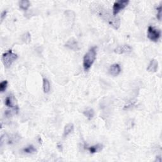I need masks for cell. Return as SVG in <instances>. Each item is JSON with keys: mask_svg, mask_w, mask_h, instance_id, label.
Wrapping results in <instances>:
<instances>
[{"mask_svg": "<svg viewBox=\"0 0 162 162\" xmlns=\"http://www.w3.org/2000/svg\"><path fill=\"white\" fill-rule=\"evenodd\" d=\"M97 55V47L93 46L90 49L83 58V67L85 71H88L94 63Z\"/></svg>", "mask_w": 162, "mask_h": 162, "instance_id": "obj_2", "label": "cell"}, {"mask_svg": "<svg viewBox=\"0 0 162 162\" xmlns=\"http://www.w3.org/2000/svg\"><path fill=\"white\" fill-rule=\"evenodd\" d=\"M94 10L101 18L105 20L113 29L117 30L121 26V20L120 18L114 16L109 12L107 10L103 7H96Z\"/></svg>", "mask_w": 162, "mask_h": 162, "instance_id": "obj_1", "label": "cell"}, {"mask_svg": "<svg viewBox=\"0 0 162 162\" xmlns=\"http://www.w3.org/2000/svg\"><path fill=\"white\" fill-rule=\"evenodd\" d=\"M83 113L89 120H91L94 116V111L92 109H88L86 110L85 111H84Z\"/></svg>", "mask_w": 162, "mask_h": 162, "instance_id": "obj_15", "label": "cell"}, {"mask_svg": "<svg viewBox=\"0 0 162 162\" xmlns=\"http://www.w3.org/2000/svg\"><path fill=\"white\" fill-rule=\"evenodd\" d=\"M129 3V1L128 0H121L115 2L113 6V15L116 16L120 11L127 7Z\"/></svg>", "mask_w": 162, "mask_h": 162, "instance_id": "obj_5", "label": "cell"}, {"mask_svg": "<svg viewBox=\"0 0 162 162\" xmlns=\"http://www.w3.org/2000/svg\"><path fill=\"white\" fill-rule=\"evenodd\" d=\"M103 148V146L101 145V144H98V145H96L92 146H89L88 147L87 149H88V151L92 153H98L99 151H101L102 149Z\"/></svg>", "mask_w": 162, "mask_h": 162, "instance_id": "obj_12", "label": "cell"}, {"mask_svg": "<svg viewBox=\"0 0 162 162\" xmlns=\"http://www.w3.org/2000/svg\"><path fill=\"white\" fill-rule=\"evenodd\" d=\"M133 50L132 47L128 44H124L118 46L114 50V52L118 54V55H122V54L129 53Z\"/></svg>", "mask_w": 162, "mask_h": 162, "instance_id": "obj_6", "label": "cell"}, {"mask_svg": "<svg viewBox=\"0 0 162 162\" xmlns=\"http://www.w3.org/2000/svg\"><path fill=\"white\" fill-rule=\"evenodd\" d=\"M8 87V81H3L0 83V91L2 93H4L6 89Z\"/></svg>", "mask_w": 162, "mask_h": 162, "instance_id": "obj_18", "label": "cell"}, {"mask_svg": "<svg viewBox=\"0 0 162 162\" xmlns=\"http://www.w3.org/2000/svg\"><path fill=\"white\" fill-rule=\"evenodd\" d=\"M158 62H157V60H156L153 59L150 61L146 70L147 71L149 72H156L158 70Z\"/></svg>", "mask_w": 162, "mask_h": 162, "instance_id": "obj_10", "label": "cell"}, {"mask_svg": "<svg viewBox=\"0 0 162 162\" xmlns=\"http://www.w3.org/2000/svg\"><path fill=\"white\" fill-rule=\"evenodd\" d=\"M74 130V125L73 124L69 123L68 124L66 125L64 127V130H63V137H67L69 135H70L72 133H73V131Z\"/></svg>", "mask_w": 162, "mask_h": 162, "instance_id": "obj_11", "label": "cell"}, {"mask_svg": "<svg viewBox=\"0 0 162 162\" xmlns=\"http://www.w3.org/2000/svg\"><path fill=\"white\" fill-rule=\"evenodd\" d=\"M65 46L69 47V49L74 50V51H77V50H79V44H78L77 40L75 39L74 38L70 39L67 42V43L65 44Z\"/></svg>", "mask_w": 162, "mask_h": 162, "instance_id": "obj_9", "label": "cell"}, {"mask_svg": "<svg viewBox=\"0 0 162 162\" xmlns=\"http://www.w3.org/2000/svg\"><path fill=\"white\" fill-rule=\"evenodd\" d=\"M30 5H31V3H30V2L28 1V0H23V1H20L19 2V7L23 11L27 10Z\"/></svg>", "mask_w": 162, "mask_h": 162, "instance_id": "obj_14", "label": "cell"}, {"mask_svg": "<svg viewBox=\"0 0 162 162\" xmlns=\"http://www.w3.org/2000/svg\"><path fill=\"white\" fill-rule=\"evenodd\" d=\"M17 58L18 55L16 53H14L11 50H8L7 52L3 54L2 60L5 67L8 68L16 60Z\"/></svg>", "mask_w": 162, "mask_h": 162, "instance_id": "obj_3", "label": "cell"}, {"mask_svg": "<svg viewBox=\"0 0 162 162\" xmlns=\"http://www.w3.org/2000/svg\"><path fill=\"white\" fill-rule=\"evenodd\" d=\"M109 72V74L112 76L114 77L118 76L121 72V66H120V65L118 63H114L110 66Z\"/></svg>", "mask_w": 162, "mask_h": 162, "instance_id": "obj_8", "label": "cell"}, {"mask_svg": "<svg viewBox=\"0 0 162 162\" xmlns=\"http://www.w3.org/2000/svg\"><path fill=\"white\" fill-rule=\"evenodd\" d=\"M22 40L24 42V43L28 44L31 42V34H30L29 32H26L25 34H23L22 37H21Z\"/></svg>", "mask_w": 162, "mask_h": 162, "instance_id": "obj_17", "label": "cell"}, {"mask_svg": "<svg viewBox=\"0 0 162 162\" xmlns=\"http://www.w3.org/2000/svg\"><path fill=\"white\" fill-rule=\"evenodd\" d=\"M157 19L160 21L161 19V10H162V7H161V6L160 5V7H157Z\"/></svg>", "mask_w": 162, "mask_h": 162, "instance_id": "obj_19", "label": "cell"}, {"mask_svg": "<svg viewBox=\"0 0 162 162\" xmlns=\"http://www.w3.org/2000/svg\"><path fill=\"white\" fill-rule=\"evenodd\" d=\"M161 31L155 29L152 26H149L148 28L147 36L149 40L153 42H157L161 37Z\"/></svg>", "mask_w": 162, "mask_h": 162, "instance_id": "obj_4", "label": "cell"}, {"mask_svg": "<svg viewBox=\"0 0 162 162\" xmlns=\"http://www.w3.org/2000/svg\"><path fill=\"white\" fill-rule=\"evenodd\" d=\"M23 151L27 154H33L36 152V149L33 145H29L27 147L23 149Z\"/></svg>", "mask_w": 162, "mask_h": 162, "instance_id": "obj_16", "label": "cell"}, {"mask_svg": "<svg viewBox=\"0 0 162 162\" xmlns=\"http://www.w3.org/2000/svg\"><path fill=\"white\" fill-rule=\"evenodd\" d=\"M43 91L44 93H48L50 91L51 85L49 81L46 78H43Z\"/></svg>", "mask_w": 162, "mask_h": 162, "instance_id": "obj_13", "label": "cell"}, {"mask_svg": "<svg viewBox=\"0 0 162 162\" xmlns=\"http://www.w3.org/2000/svg\"><path fill=\"white\" fill-rule=\"evenodd\" d=\"M5 101V105L7 106L10 107L12 109L19 110V108H18V106L17 105L16 99L15 98L14 95L11 94L10 96H8L6 98Z\"/></svg>", "mask_w": 162, "mask_h": 162, "instance_id": "obj_7", "label": "cell"}, {"mask_svg": "<svg viewBox=\"0 0 162 162\" xmlns=\"http://www.w3.org/2000/svg\"><path fill=\"white\" fill-rule=\"evenodd\" d=\"M7 11L6 10H5L2 12V14H1V23H2L3 21L4 20V19H5L6 16H7Z\"/></svg>", "mask_w": 162, "mask_h": 162, "instance_id": "obj_20", "label": "cell"}]
</instances>
